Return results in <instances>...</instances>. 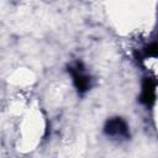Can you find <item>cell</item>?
Wrapping results in <instances>:
<instances>
[{"instance_id":"cell-1","label":"cell","mask_w":158,"mask_h":158,"mask_svg":"<svg viewBox=\"0 0 158 158\" xmlns=\"http://www.w3.org/2000/svg\"><path fill=\"white\" fill-rule=\"evenodd\" d=\"M105 133L109 136H123L127 137L128 136V127L126 125V122L120 118V117H115L111 118L106 122L105 125Z\"/></svg>"},{"instance_id":"cell-2","label":"cell","mask_w":158,"mask_h":158,"mask_svg":"<svg viewBox=\"0 0 158 158\" xmlns=\"http://www.w3.org/2000/svg\"><path fill=\"white\" fill-rule=\"evenodd\" d=\"M156 100V81L152 78H146L142 84V94H141V101L151 106Z\"/></svg>"},{"instance_id":"cell-3","label":"cell","mask_w":158,"mask_h":158,"mask_svg":"<svg viewBox=\"0 0 158 158\" xmlns=\"http://www.w3.org/2000/svg\"><path fill=\"white\" fill-rule=\"evenodd\" d=\"M69 72L73 75V81H74V85L77 86L78 91L79 93L86 91L89 89V86H90V79H89V77L83 74V69H79V64H78L77 68H72L70 67Z\"/></svg>"},{"instance_id":"cell-4","label":"cell","mask_w":158,"mask_h":158,"mask_svg":"<svg viewBox=\"0 0 158 158\" xmlns=\"http://www.w3.org/2000/svg\"><path fill=\"white\" fill-rule=\"evenodd\" d=\"M158 56V44L151 43L143 49V54L139 56V58H147V57H156Z\"/></svg>"}]
</instances>
